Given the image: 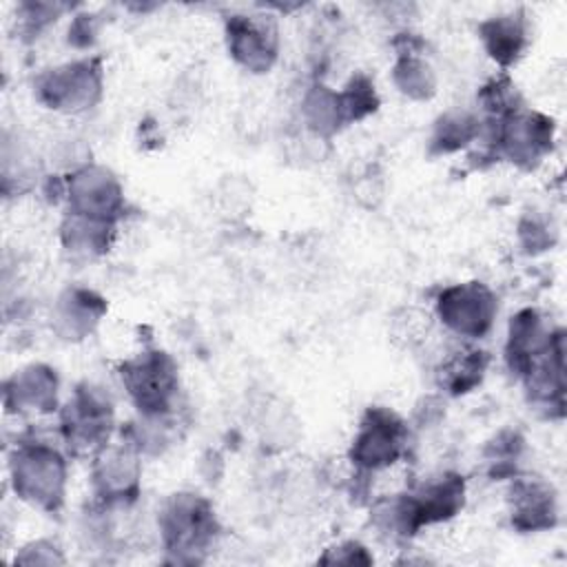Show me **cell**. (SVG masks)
Segmentation results:
<instances>
[{
    "instance_id": "cell-3",
    "label": "cell",
    "mask_w": 567,
    "mask_h": 567,
    "mask_svg": "<svg viewBox=\"0 0 567 567\" xmlns=\"http://www.w3.org/2000/svg\"><path fill=\"white\" fill-rule=\"evenodd\" d=\"M113 408L109 399L93 390H78L62 412V434L75 452L102 450L111 434Z\"/></svg>"
},
{
    "instance_id": "cell-15",
    "label": "cell",
    "mask_w": 567,
    "mask_h": 567,
    "mask_svg": "<svg viewBox=\"0 0 567 567\" xmlns=\"http://www.w3.org/2000/svg\"><path fill=\"white\" fill-rule=\"evenodd\" d=\"M487 368V357L485 352L470 348V350H458L454 357H450L443 368H441V385H445L452 394H463L470 392L476 383H481L483 372Z\"/></svg>"
},
{
    "instance_id": "cell-10",
    "label": "cell",
    "mask_w": 567,
    "mask_h": 567,
    "mask_svg": "<svg viewBox=\"0 0 567 567\" xmlns=\"http://www.w3.org/2000/svg\"><path fill=\"white\" fill-rule=\"evenodd\" d=\"M228 49L246 69L268 71L277 55L275 29L248 16H233L228 20Z\"/></svg>"
},
{
    "instance_id": "cell-17",
    "label": "cell",
    "mask_w": 567,
    "mask_h": 567,
    "mask_svg": "<svg viewBox=\"0 0 567 567\" xmlns=\"http://www.w3.org/2000/svg\"><path fill=\"white\" fill-rule=\"evenodd\" d=\"M478 133V124L472 115L467 113H447L439 120L436 128H434V137L432 144L436 146L439 153H450L456 151L461 146H465L467 142H472Z\"/></svg>"
},
{
    "instance_id": "cell-5",
    "label": "cell",
    "mask_w": 567,
    "mask_h": 567,
    "mask_svg": "<svg viewBox=\"0 0 567 567\" xmlns=\"http://www.w3.org/2000/svg\"><path fill=\"white\" fill-rule=\"evenodd\" d=\"M496 315V299L483 284H458L439 299V317L463 337H483Z\"/></svg>"
},
{
    "instance_id": "cell-13",
    "label": "cell",
    "mask_w": 567,
    "mask_h": 567,
    "mask_svg": "<svg viewBox=\"0 0 567 567\" xmlns=\"http://www.w3.org/2000/svg\"><path fill=\"white\" fill-rule=\"evenodd\" d=\"M481 35L489 55L503 66L516 62L527 44L525 24L516 16H498L483 22Z\"/></svg>"
},
{
    "instance_id": "cell-8",
    "label": "cell",
    "mask_w": 567,
    "mask_h": 567,
    "mask_svg": "<svg viewBox=\"0 0 567 567\" xmlns=\"http://www.w3.org/2000/svg\"><path fill=\"white\" fill-rule=\"evenodd\" d=\"M38 95L51 109H86L100 95V69L93 62H73L53 69L40 80Z\"/></svg>"
},
{
    "instance_id": "cell-1",
    "label": "cell",
    "mask_w": 567,
    "mask_h": 567,
    "mask_svg": "<svg viewBox=\"0 0 567 567\" xmlns=\"http://www.w3.org/2000/svg\"><path fill=\"white\" fill-rule=\"evenodd\" d=\"M122 381L144 416H164L177 392V368L164 352H144L122 365Z\"/></svg>"
},
{
    "instance_id": "cell-20",
    "label": "cell",
    "mask_w": 567,
    "mask_h": 567,
    "mask_svg": "<svg viewBox=\"0 0 567 567\" xmlns=\"http://www.w3.org/2000/svg\"><path fill=\"white\" fill-rule=\"evenodd\" d=\"M532 228H534V230H543V226H538V224H532ZM536 235H538V233H534V237H532L529 246H536Z\"/></svg>"
},
{
    "instance_id": "cell-2",
    "label": "cell",
    "mask_w": 567,
    "mask_h": 567,
    "mask_svg": "<svg viewBox=\"0 0 567 567\" xmlns=\"http://www.w3.org/2000/svg\"><path fill=\"white\" fill-rule=\"evenodd\" d=\"M64 461L47 445H24L16 452L13 483L16 492L40 507H58L64 494Z\"/></svg>"
},
{
    "instance_id": "cell-7",
    "label": "cell",
    "mask_w": 567,
    "mask_h": 567,
    "mask_svg": "<svg viewBox=\"0 0 567 567\" xmlns=\"http://www.w3.org/2000/svg\"><path fill=\"white\" fill-rule=\"evenodd\" d=\"M554 142V124L540 113L514 111L501 120L496 131L498 148L516 164L534 166Z\"/></svg>"
},
{
    "instance_id": "cell-12",
    "label": "cell",
    "mask_w": 567,
    "mask_h": 567,
    "mask_svg": "<svg viewBox=\"0 0 567 567\" xmlns=\"http://www.w3.org/2000/svg\"><path fill=\"white\" fill-rule=\"evenodd\" d=\"M137 458L128 447H111L104 450L102 458L95 467L97 489L109 501H122L128 494L137 492Z\"/></svg>"
},
{
    "instance_id": "cell-6",
    "label": "cell",
    "mask_w": 567,
    "mask_h": 567,
    "mask_svg": "<svg viewBox=\"0 0 567 567\" xmlns=\"http://www.w3.org/2000/svg\"><path fill=\"white\" fill-rule=\"evenodd\" d=\"M403 441L405 427L401 419L383 408H374L361 423L350 456L365 470H381L399 458L403 452Z\"/></svg>"
},
{
    "instance_id": "cell-4",
    "label": "cell",
    "mask_w": 567,
    "mask_h": 567,
    "mask_svg": "<svg viewBox=\"0 0 567 567\" xmlns=\"http://www.w3.org/2000/svg\"><path fill=\"white\" fill-rule=\"evenodd\" d=\"M213 529L208 503L193 494H175L162 514V536L168 551H197L213 538Z\"/></svg>"
},
{
    "instance_id": "cell-18",
    "label": "cell",
    "mask_w": 567,
    "mask_h": 567,
    "mask_svg": "<svg viewBox=\"0 0 567 567\" xmlns=\"http://www.w3.org/2000/svg\"><path fill=\"white\" fill-rule=\"evenodd\" d=\"M394 82L405 95H410L414 100H423L434 93L432 69L425 62H421L414 53H408L405 58H401L396 62Z\"/></svg>"
},
{
    "instance_id": "cell-11",
    "label": "cell",
    "mask_w": 567,
    "mask_h": 567,
    "mask_svg": "<svg viewBox=\"0 0 567 567\" xmlns=\"http://www.w3.org/2000/svg\"><path fill=\"white\" fill-rule=\"evenodd\" d=\"M556 496L551 485L523 478L512 489V520L523 532L549 529L556 523Z\"/></svg>"
},
{
    "instance_id": "cell-19",
    "label": "cell",
    "mask_w": 567,
    "mask_h": 567,
    "mask_svg": "<svg viewBox=\"0 0 567 567\" xmlns=\"http://www.w3.org/2000/svg\"><path fill=\"white\" fill-rule=\"evenodd\" d=\"M339 109L343 122L361 120L377 109V93L368 78H354L343 93H339Z\"/></svg>"
},
{
    "instance_id": "cell-14",
    "label": "cell",
    "mask_w": 567,
    "mask_h": 567,
    "mask_svg": "<svg viewBox=\"0 0 567 567\" xmlns=\"http://www.w3.org/2000/svg\"><path fill=\"white\" fill-rule=\"evenodd\" d=\"M55 390L58 381L49 368L33 365L16 377V388L7 390V394H16L18 410H53L55 408Z\"/></svg>"
},
{
    "instance_id": "cell-9",
    "label": "cell",
    "mask_w": 567,
    "mask_h": 567,
    "mask_svg": "<svg viewBox=\"0 0 567 567\" xmlns=\"http://www.w3.org/2000/svg\"><path fill=\"white\" fill-rule=\"evenodd\" d=\"M69 202L75 215L113 221L122 206V188L109 171L86 166L69 177Z\"/></svg>"
},
{
    "instance_id": "cell-16",
    "label": "cell",
    "mask_w": 567,
    "mask_h": 567,
    "mask_svg": "<svg viewBox=\"0 0 567 567\" xmlns=\"http://www.w3.org/2000/svg\"><path fill=\"white\" fill-rule=\"evenodd\" d=\"M104 303L89 290H69L64 299H60V317L58 321L66 326L69 334H84L100 319Z\"/></svg>"
}]
</instances>
